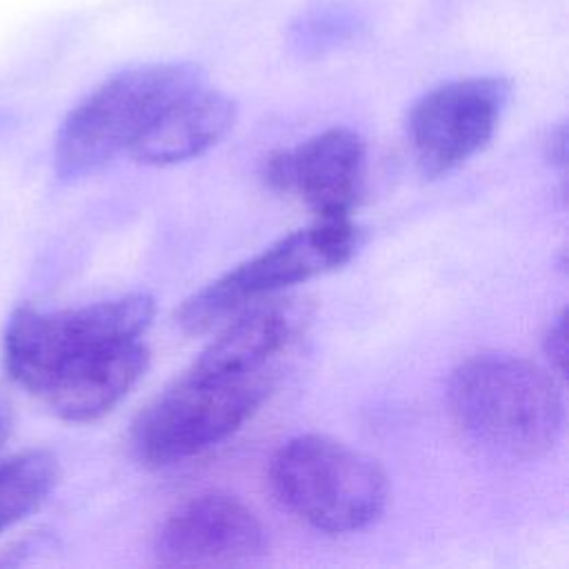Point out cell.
Masks as SVG:
<instances>
[{
  "label": "cell",
  "instance_id": "cell-1",
  "mask_svg": "<svg viewBox=\"0 0 569 569\" xmlns=\"http://www.w3.org/2000/svg\"><path fill=\"white\" fill-rule=\"evenodd\" d=\"M447 402L465 438L502 458L545 456L565 422L553 378L509 353H478L460 362L449 378Z\"/></svg>",
  "mask_w": 569,
  "mask_h": 569
},
{
  "label": "cell",
  "instance_id": "cell-2",
  "mask_svg": "<svg viewBox=\"0 0 569 569\" xmlns=\"http://www.w3.org/2000/svg\"><path fill=\"white\" fill-rule=\"evenodd\" d=\"M204 82L191 62H149L116 71L62 120L53 164L62 180H78L129 151L149 124L191 87Z\"/></svg>",
  "mask_w": 569,
  "mask_h": 569
},
{
  "label": "cell",
  "instance_id": "cell-3",
  "mask_svg": "<svg viewBox=\"0 0 569 569\" xmlns=\"http://www.w3.org/2000/svg\"><path fill=\"white\" fill-rule=\"evenodd\" d=\"M269 478L291 513L331 536L369 527L389 498L387 476L373 458L318 433L287 440L271 460Z\"/></svg>",
  "mask_w": 569,
  "mask_h": 569
},
{
  "label": "cell",
  "instance_id": "cell-4",
  "mask_svg": "<svg viewBox=\"0 0 569 569\" xmlns=\"http://www.w3.org/2000/svg\"><path fill=\"white\" fill-rule=\"evenodd\" d=\"M273 389V371L211 376L184 371L133 420L129 442L144 467H169L238 431Z\"/></svg>",
  "mask_w": 569,
  "mask_h": 569
},
{
  "label": "cell",
  "instance_id": "cell-5",
  "mask_svg": "<svg viewBox=\"0 0 569 569\" xmlns=\"http://www.w3.org/2000/svg\"><path fill=\"white\" fill-rule=\"evenodd\" d=\"M356 247L358 229L349 216L318 218L204 284L182 302L176 322L187 333H202L262 296L342 267Z\"/></svg>",
  "mask_w": 569,
  "mask_h": 569
},
{
  "label": "cell",
  "instance_id": "cell-6",
  "mask_svg": "<svg viewBox=\"0 0 569 569\" xmlns=\"http://www.w3.org/2000/svg\"><path fill=\"white\" fill-rule=\"evenodd\" d=\"M156 305L147 293H127L64 311L18 307L4 329L2 362L13 382L36 391L64 358L122 340L140 338Z\"/></svg>",
  "mask_w": 569,
  "mask_h": 569
},
{
  "label": "cell",
  "instance_id": "cell-7",
  "mask_svg": "<svg viewBox=\"0 0 569 569\" xmlns=\"http://www.w3.org/2000/svg\"><path fill=\"white\" fill-rule=\"evenodd\" d=\"M511 96L502 76H469L420 96L407 118L413 160L425 178H440L487 147Z\"/></svg>",
  "mask_w": 569,
  "mask_h": 569
},
{
  "label": "cell",
  "instance_id": "cell-8",
  "mask_svg": "<svg viewBox=\"0 0 569 569\" xmlns=\"http://www.w3.org/2000/svg\"><path fill=\"white\" fill-rule=\"evenodd\" d=\"M365 142L353 129L331 127L271 153L262 178L273 191L302 200L318 218L351 216L365 184Z\"/></svg>",
  "mask_w": 569,
  "mask_h": 569
},
{
  "label": "cell",
  "instance_id": "cell-9",
  "mask_svg": "<svg viewBox=\"0 0 569 569\" xmlns=\"http://www.w3.org/2000/svg\"><path fill=\"white\" fill-rule=\"evenodd\" d=\"M267 531L236 496L202 493L176 507L153 536V556L167 567L247 562L264 551Z\"/></svg>",
  "mask_w": 569,
  "mask_h": 569
},
{
  "label": "cell",
  "instance_id": "cell-10",
  "mask_svg": "<svg viewBox=\"0 0 569 569\" xmlns=\"http://www.w3.org/2000/svg\"><path fill=\"white\" fill-rule=\"evenodd\" d=\"M147 367L149 351L138 338L91 347L58 362L33 396L67 422H93L138 385Z\"/></svg>",
  "mask_w": 569,
  "mask_h": 569
},
{
  "label": "cell",
  "instance_id": "cell-11",
  "mask_svg": "<svg viewBox=\"0 0 569 569\" xmlns=\"http://www.w3.org/2000/svg\"><path fill=\"white\" fill-rule=\"evenodd\" d=\"M236 122V102L204 82L178 96L127 151L142 164H176L222 140Z\"/></svg>",
  "mask_w": 569,
  "mask_h": 569
},
{
  "label": "cell",
  "instance_id": "cell-12",
  "mask_svg": "<svg viewBox=\"0 0 569 569\" xmlns=\"http://www.w3.org/2000/svg\"><path fill=\"white\" fill-rule=\"evenodd\" d=\"M298 316L284 305H262L244 311L211 340L189 367L211 376H244L273 371L271 360L291 342Z\"/></svg>",
  "mask_w": 569,
  "mask_h": 569
},
{
  "label": "cell",
  "instance_id": "cell-13",
  "mask_svg": "<svg viewBox=\"0 0 569 569\" xmlns=\"http://www.w3.org/2000/svg\"><path fill=\"white\" fill-rule=\"evenodd\" d=\"M58 458L42 447L20 451L0 462V533L31 516L53 491Z\"/></svg>",
  "mask_w": 569,
  "mask_h": 569
},
{
  "label": "cell",
  "instance_id": "cell-14",
  "mask_svg": "<svg viewBox=\"0 0 569 569\" xmlns=\"http://www.w3.org/2000/svg\"><path fill=\"white\" fill-rule=\"evenodd\" d=\"M367 27V11L353 0H316L289 24V42L298 53L318 56L336 49Z\"/></svg>",
  "mask_w": 569,
  "mask_h": 569
},
{
  "label": "cell",
  "instance_id": "cell-15",
  "mask_svg": "<svg viewBox=\"0 0 569 569\" xmlns=\"http://www.w3.org/2000/svg\"><path fill=\"white\" fill-rule=\"evenodd\" d=\"M545 351H547V358L551 360L556 373L565 376V362H567V316H565V311H560L558 318H553V322L549 325V331L545 336Z\"/></svg>",
  "mask_w": 569,
  "mask_h": 569
},
{
  "label": "cell",
  "instance_id": "cell-16",
  "mask_svg": "<svg viewBox=\"0 0 569 569\" xmlns=\"http://www.w3.org/2000/svg\"><path fill=\"white\" fill-rule=\"evenodd\" d=\"M11 425H13V416H11V405L0 396V449L7 442L9 433H11Z\"/></svg>",
  "mask_w": 569,
  "mask_h": 569
}]
</instances>
